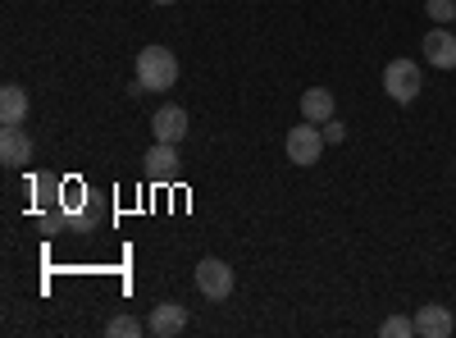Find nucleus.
<instances>
[{"label": "nucleus", "instance_id": "1", "mask_svg": "<svg viewBox=\"0 0 456 338\" xmlns=\"http://www.w3.org/2000/svg\"><path fill=\"white\" fill-rule=\"evenodd\" d=\"M178 83V55L169 46L137 51V87L142 92H169Z\"/></svg>", "mask_w": 456, "mask_h": 338}, {"label": "nucleus", "instance_id": "2", "mask_svg": "<svg viewBox=\"0 0 456 338\" xmlns=\"http://www.w3.org/2000/svg\"><path fill=\"white\" fill-rule=\"evenodd\" d=\"M283 146H288V161H292V165H320V156H324L329 142H324V128H315V124L306 120V124L288 128Z\"/></svg>", "mask_w": 456, "mask_h": 338}, {"label": "nucleus", "instance_id": "3", "mask_svg": "<svg viewBox=\"0 0 456 338\" xmlns=\"http://www.w3.org/2000/svg\"><path fill=\"white\" fill-rule=\"evenodd\" d=\"M420 87H425V78H420V64H415V60H393L384 69V92L397 105H411L415 96H420Z\"/></svg>", "mask_w": 456, "mask_h": 338}, {"label": "nucleus", "instance_id": "4", "mask_svg": "<svg viewBox=\"0 0 456 338\" xmlns=\"http://www.w3.org/2000/svg\"><path fill=\"white\" fill-rule=\"evenodd\" d=\"M197 293L210 297V302H224V297L233 293V270H228L219 256H206L197 266Z\"/></svg>", "mask_w": 456, "mask_h": 338}, {"label": "nucleus", "instance_id": "5", "mask_svg": "<svg viewBox=\"0 0 456 338\" xmlns=\"http://www.w3.org/2000/svg\"><path fill=\"white\" fill-rule=\"evenodd\" d=\"M0 161H5L10 169H23V165L32 161V137H28L19 124L0 128Z\"/></svg>", "mask_w": 456, "mask_h": 338}, {"label": "nucleus", "instance_id": "6", "mask_svg": "<svg viewBox=\"0 0 456 338\" xmlns=\"http://www.w3.org/2000/svg\"><path fill=\"white\" fill-rule=\"evenodd\" d=\"M142 161H146V178L151 183H169L178 174V142H156Z\"/></svg>", "mask_w": 456, "mask_h": 338}, {"label": "nucleus", "instance_id": "7", "mask_svg": "<svg viewBox=\"0 0 456 338\" xmlns=\"http://www.w3.org/2000/svg\"><path fill=\"white\" fill-rule=\"evenodd\" d=\"M151 133H156V142H183L187 137V110L183 105H160L156 120H151Z\"/></svg>", "mask_w": 456, "mask_h": 338}, {"label": "nucleus", "instance_id": "8", "mask_svg": "<svg viewBox=\"0 0 456 338\" xmlns=\"http://www.w3.org/2000/svg\"><path fill=\"white\" fill-rule=\"evenodd\" d=\"M146 329L156 334V338H174V334H183V329H187V307H183V302H160L156 311H151Z\"/></svg>", "mask_w": 456, "mask_h": 338}, {"label": "nucleus", "instance_id": "9", "mask_svg": "<svg viewBox=\"0 0 456 338\" xmlns=\"http://www.w3.org/2000/svg\"><path fill=\"white\" fill-rule=\"evenodd\" d=\"M425 60H429L434 69H456V32L434 28V32L425 37Z\"/></svg>", "mask_w": 456, "mask_h": 338}, {"label": "nucleus", "instance_id": "10", "mask_svg": "<svg viewBox=\"0 0 456 338\" xmlns=\"http://www.w3.org/2000/svg\"><path fill=\"white\" fill-rule=\"evenodd\" d=\"M456 329V320H452V311L447 307H420L415 311V334H425V338H447Z\"/></svg>", "mask_w": 456, "mask_h": 338}, {"label": "nucleus", "instance_id": "11", "mask_svg": "<svg viewBox=\"0 0 456 338\" xmlns=\"http://www.w3.org/2000/svg\"><path fill=\"white\" fill-rule=\"evenodd\" d=\"M301 120L329 124L333 120V92L329 87H306V92H301Z\"/></svg>", "mask_w": 456, "mask_h": 338}, {"label": "nucleus", "instance_id": "12", "mask_svg": "<svg viewBox=\"0 0 456 338\" xmlns=\"http://www.w3.org/2000/svg\"><path fill=\"white\" fill-rule=\"evenodd\" d=\"M28 120V92L19 83L0 87V124H23Z\"/></svg>", "mask_w": 456, "mask_h": 338}, {"label": "nucleus", "instance_id": "13", "mask_svg": "<svg viewBox=\"0 0 456 338\" xmlns=\"http://www.w3.org/2000/svg\"><path fill=\"white\" fill-rule=\"evenodd\" d=\"M105 334H110V338H137V334H146V325H142L137 316H114V320L105 325Z\"/></svg>", "mask_w": 456, "mask_h": 338}, {"label": "nucleus", "instance_id": "14", "mask_svg": "<svg viewBox=\"0 0 456 338\" xmlns=\"http://www.w3.org/2000/svg\"><path fill=\"white\" fill-rule=\"evenodd\" d=\"M379 334H384V338H411V334H415V320H406V316H388Z\"/></svg>", "mask_w": 456, "mask_h": 338}, {"label": "nucleus", "instance_id": "15", "mask_svg": "<svg viewBox=\"0 0 456 338\" xmlns=\"http://www.w3.org/2000/svg\"><path fill=\"white\" fill-rule=\"evenodd\" d=\"M425 14H429L434 23H452V19H456V0H429Z\"/></svg>", "mask_w": 456, "mask_h": 338}, {"label": "nucleus", "instance_id": "16", "mask_svg": "<svg viewBox=\"0 0 456 338\" xmlns=\"http://www.w3.org/2000/svg\"><path fill=\"white\" fill-rule=\"evenodd\" d=\"M342 137H347V128H342L338 120H329V124H324V142H329V146H338Z\"/></svg>", "mask_w": 456, "mask_h": 338}, {"label": "nucleus", "instance_id": "17", "mask_svg": "<svg viewBox=\"0 0 456 338\" xmlns=\"http://www.w3.org/2000/svg\"><path fill=\"white\" fill-rule=\"evenodd\" d=\"M156 5H174V0H156Z\"/></svg>", "mask_w": 456, "mask_h": 338}]
</instances>
